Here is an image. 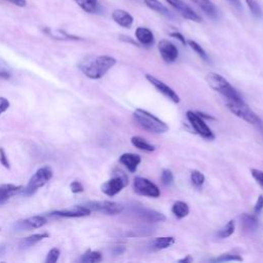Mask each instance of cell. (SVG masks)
<instances>
[{"instance_id":"6da1fadb","label":"cell","mask_w":263,"mask_h":263,"mask_svg":"<svg viewBox=\"0 0 263 263\" xmlns=\"http://www.w3.org/2000/svg\"><path fill=\"white\" fill-rule=\"evenodd\" d=\"M116 63V60L110 56L89 57L79 64L80 70L91 79L103 77Z\"/></svg>"},{"instance_id":"7a4b0ae2","label":"cell","mask_w":263,"mask_h":263,"mask_svg":"<svg viewBox=\"0 0 263 263\" xmlns=\"http://www.w3.org/2000/svg\"><path fill=\"white\" fill-rule=\"evenodd\" d=\"M134 119L142 129L150 133L164 134L169 131V127L166 123L146 110L136 109L134 111Z\"/></svg>"},{"instance_id":"3957f363","label":"cell","mask_w":263,"mask_h":263,"mask_svg":"<svg viewBox=\"0 0 263 263\" xmlns=\"http://www.w3.org/2000/svg\"><path fill=\"white\" fill-rule=\"evenodd\" d=\"M206 81L211 89L218 92L222 96H224L229 101H242L243 99L238 94V92L233 89L230 83L221 75L211 72L206 76Z\"/></svg>"},{"instance_id":"277c9868","label":"cell","mask_w":263,"mask_h":263,"mask_svg":"<svg viewBox=\"0 0 263 263\" xmlns=\"http://www.w3.org/2000/svg\"><path fill=\"white\" fill-rule=\"evenodd\" d=\"M227 108L230 110L231 113L237 115L238 118L244 120L245 122L252 124V125H261V121L256 115V113L251 110V108L244 102L242 101H229L227 100L226 103Z\"/></svg>"},{"instance_id":"5b68a950","label":"cell","mask_w":263,"mask_h":263,"mask_svg":"<svg viewBox=\"0 0 263 263\" xmlns=\"http://www.w3.org/2000/svg\"><path fill=\"white\" fill-rule=\"evenodd\" d=\"M52 177V171L49 167L40 168L29 180L28 185L24 189V194H32L38 188L44 186Z\"/></svg>"},{"instance_id":"8992f818","label":"cell","mask_w":263,"mask_h":263,"mask_svg":"<svg viewBox=\"0 0 263 263\" xmlns=\"http://www.w3.org/2000/svg\"><path fill=\"white\" fill-rule=\"evenodd\" d=\"M85 207L89 208L91 211L100 212L106 215H118L122 213L124 210L123 204L115 201H109V200L89 201L85 203Z\"/></svg>"},{"instance_id":"52a82bcc","label":"cell","mask_w":263,"mask_h":263,"mask_svg":"<svg viewBox=\"0 0 263 263\" xmlns=\"http://www.w3.org/2000/svg\"><path fill=\"white\" fill-rule=\"evenodd\" d=\"M128 183H129L128 177L123 172H119V174L116 175L115 177L105 182L101 186V189L106 195L114 196L118 193H120L123 190V188L128 185Z\"/></svg>"},{"instance_id":"ba28073f","label":"cell","mask_w":263,"mask_h":263,"mask_svg":"<svg viewBox=\"0 0 263 263\" xmlns=\"http://www.w3.org/2000/svg\"><path fill=\"white\" fill-rule=\"evenodd\" d=\"M134 191L140 195L149 196V197H159L161 195V191L154 183H152L148 179L142 178V177L135 178Z\"/></svg>"},{"instance_id":"9c48e42d","label":"cell","mask_w":263,"mask_h":263,"mask_svg":"<svg viewBox=\"0 0 263 263\" xmlns=\"http://www.w3.org/2000/svg\"><path fill=\"white\" fill-rule=\"evenodd\" d=\"M187 119L189 121V123L191 124L192 128L194 129V131L201 137L212 140L215 138L213 132L211 131V129L207 126V124L202 121V119L199 116V114L194 113L193 111H187L186 113Z\"/></svg>"},{"instance_id":"30bf717a","label":"cell","mask_w":263,"mask_h":263,"mask_svg":"<svg viewBox=\"0 0 263 263\" xmlns=\"http://www.w3.org/2000/svg\"><path fill=\"white\" fill-rule=\"evenodd\" d=\"M166 2L175 10H176L183 18L200 23L202 21L201 17L198 16L190 7H188L186 4H184L182 0H166Z\"/></svg>"},{"instance_id":"8fae6325","label":"cell","mask_w":263,"mask_h":263,"mask_svg":"<svg viewBox=\"0 0 263 263\" xmlns=\"http://www.w3.org/2000/svg\"><path fill=\"white\" fill-rule=\"evenodd\" d=\"M146 79H147L155 89L161 92L163 95H165L167 98H169L171 101H173L174 103H179L180 102V98L177 95V93L175 92L172 87H170L169 85H167L165 82L159 80L157 78H155L154 76L147 74L146 75Z\"/></svg>"},{"instance_id":"7c38bea8","label":"cell","mask_w":263,"mask_h":263,"mask_svg":"<svg viewBox=\"0 0 263 263\" xmlns=\"http://www.w3.org/2000/svg\"><path fill=\"white\" fill-rule=\"evenodd\" d=\"M159 50L163 60L167 63H173L176 61L179 55L177 47L166 39H163L159 42Z\"/></svg>"},{"instance_id":"4fadbf2b","label":"cell","mask_w":263,"mask_h":263,"mask_svg":"<svg viewBox=\"0 0 263 263\" xmlns=\"http://www.w3.org/2000/svg\"><path fill=\"white\" fill-rule=\"evenodd\" d=\"M133 213L140 219L147 222H163L166 221V216L155 210L137 207L133 209Z\"/></svg>"},{"instance_id":"5bb4252c","label":"cell","mask_w":263,"mask_h":263,"mask_svg":"<svg viewBox=\"0 0 263 263\" xmlns=\"http://www.w3.org/2000/svg\"><path fill=\"white\" fill-rule=\"evenodd\" d=\"M91 210L85 206H74L72 208L52 212L51 216H60V217H68V218H78L85 217L91 214Z\"/></svg>"},{"instance_id":"9a60e30c","label":"cell","mask_w":263,"mask_h":263,"mask_svg":"<svg viewBox=\"0 0 263 263\" xmlns=\"http://www.w3.org/2000/svg\"><path fill=\"white\" fill-rule=\"evenodd\" d=\"M46 223V219L42 216H33L25 220H20L16 223L18 229H36L43 226Z\"/></svg>"},{"instance_id":"2e32d148","label":"cell","mask_w":263,"mask_h":263,"mask_svg":"<svg viewBox=\"0 0 263 263\" xmlns=\"http://www.w3.org/2000/svg\"><path fill=\"white\" fill-rule=\"evenodd\" d=\"M113 21L124 28H131L134 22V18L130 13L125 10H115L111 15Z\"/></svg>"},{"instance_id":"e0dca14e","label":"cell","mask_w":263,"mask_h":263,"mask_svg":"<svg viewBox=\"0 0 263 263\" xmlns=\"http://www.w3.org/2000/svg\"><path fill=\"white\" fill-rule=\"evenodd\" d=\"M190 2L198 7V9H200L207 16L213 19H217L218 11L211 0H190Z\"/></svg>"},{"instance_id":"ac0fdd59","label":"cell","mask_w":263,"mask_h":263,"mask_svg":"<svg viewBox=\"0 0 263 263\" xmlns=\"http://www.w3.org/2000/svg\"><path fill=\"white\" fill-rule=\"evenodd\" d=\"M135 35L138 41L143 45L149 46L154 42V36L148 28H144V27L137 28Z\"/></svg>"},{"instance_id":"d6986e66","label":"cell","mask_w":263,"mask_h":263,"mask_svg":"<svg viewBox=\"0 0 263 263\" xmlns=\"http://www.w3.org/2000/svg\"><path fill=\"white\" fill-rule=\"evenodd\" d=\"M120 162L132 173L136 172L138 166L141 163V157L138 154L134 153H124L120 157Z\"/></svg>"},{"instance_id":"ffe728a7","label":"cell","mask_w":263,"mask_h":263,"mask_svg":"<svg viewBox=\"0 0 263 263\" xmlns=\"http://www.w3.org/2000/svg\"><path fill=\"white\" fill-rule=\"evenodd\" d=\"M21 189H22L21 186H16L14 184L0 185V204L5 203L13 195L18 193Z\"/></svg>"},{"instance_id":"44dd1931","label":"cell","mask_w":263,"mask_h":263,"mask_svg":"<svg viewBox=\"0 0 263 263\" xmlns=\"http://www.w3.org/2000/svg\"><path fill=\"white\" fill-rule=\"evenodd\" d=\"M74 3L87 14H97L100 12L98 0H74Z\"/></svg>"},{"instance_id":"7402d4cb","label":"cell","mask_w":263,"mask_h":263,"mask_svg":"<svg viewBox=\"0 0 263 263\" xmlns=\"http://www.w3.org/2000/svg\"><path fill=\"white\" fill-rule=\"evenodd\" d=\"M47 237H48L47 233H36V235L28 237V238L24 239L20 243V249L25 250V249L31 248V247H33L34 245H36L37 243H39L40 241H42L43 239H45Z\"/></svg>"},{"instance_id":"603a6c76","label":"cell","mask_w":263,"mask_h":263,"mask_svg":"<svg viewBox=\"0 0 263 263\" xmlns=\"http://www.w3.org/2000/svg\"><path fill=\"white\" fill-rule=\"evenodd\" d=\"M144 4L150 10H152L165 17H170V18L172 17L169 9L167 7H165L161 2H159V0H144Z\"/></svg>"},{"instance_id":"cb8c5ba5","label":"cell","mask_w":263,"mask_h":263,"mask_svg":"<svg viewBox=\"0 0 263 263\" xmlns=\"http://www.w3.org/2000/svg\"><path fill=\"white\" fill-rule=\"evenodd\" d=\"M44 32L50 36L51 38H55V39H59V40H79L80 38L77 37V36H74V35H70L68 34L67 32L63 31V30H52V29H48V28H45L44 29Z\"/></svg>"},{"instance_id":"d4e9b609","label":"cell","mask_w":263,"mask_h":263,"mask_svg":"<svg viewBox=\"0 0 263 263\" xmlns=\"http://www.w3.org/2000/svg\"><path fill=\"white\" fill-rule=\"evenodd\" d=\"M172 212L177 218L182 219V218H185L189 214V207L186 202L178 200L173 204Z\"/></svg>"},{"instance_id":"484cf974","label":"cell","mask_w":263,"mask_h":263,"mask_svg":"<svg viewBox=\"0 0 263 263\" xmlns=\"http://www.w3.org/2000/svg\"><path fill=\"white\" fill-rule=\"evenodd\" d=\"M131 142L136 148H138L140 150H144V151H147V152H152V151L155 150V146L149 144L147 141H146L143 138H141V137H138V136L133 137Z\"/></svg>"},{"instance_id":"4316f807","label":"cell","mask_w":263,"mask_h":263,"mask_svg":"<svg viewBox=\"0 0 263 263\" xmlns=\"http://www.w3.org/2000/svg\"><path fill=\"white\" fill-rule=\"evenodd\" d=\"M80 261L83 263H97L102 261V255L100 252L89 250L86 253L83 254Z\"/></svg>"},{"instance_id":"83f0119b","label":"cell","mask_w":263,"mask_h":263,"mask_svg":"<svg viewBox=\"0 0 263 263\" xmlns=\"http://www.w3.org/2000/svg\"><path fill=\"white\" fill-rule=\"evenodd\" d=\"M236 229V222L233 220H230L223 228H221L218 233L217 237L220 239H226L228 237H230L233 232H235Z\"/></svg>"},{"instance_id":"f1b7e54d","label":"cell","mask_w":263,"mask_h":263,"mask_svg":"<svg viewBox=\"0 0 263 263\" xmlns=\"http://www.w3.org/2000/svg\"><path fill=\"white\" fill-rule=\"evenodd\" d=\"M175 243V239L172 237L167 238H157L153 241V247L155 249H167Z\"/></svg>"},{"instance_id":"f546056e","label":"cell","mask_w":263,"mask_h":263,"mask_svg":"<svg viewBox=\"0 0 263 263\" xmlns=\"http://www.w3.org/2000/svg\"><path fill=\"white\" fill-rule=\"evenodd\" d=\"M242 223L244 225V227L248 230H255L258 226V221L256 219V217L254 216H250L248 214H244L242 217Z\"/></svg>"},{"instance_id":"4dcf8cb0","label":"cell","mask_w":263,"mask_h":263,"mask_svg":"<svg viewBox=\"0 0 263 263\" xmlns=\"http://www.w3.org/2000/svg\"><path fill=\"white\" fill-rule=\"evenodd\" d=\"M190 179H191V183H192L195 187H200V186L204 183V176H203V174L200 173L199 171H196V170H195V171H192Z\"/></svg>"},{"instance_id":"1f68e13d","label":"cell","mask_w":263,"mask_h":263,"mask_svg":"<svg viewBox=\"0 0 263 263\" xmlns=\"http://www.w3.org/2000/svg\"><path fill=\"white\" fill-rule=\"evenodd\" d=\"M213 262H225V261H243V258L240 255L237 254H231V253H227V254H222L221 256L215 258L212 260Z\"/></svg>"},{"instance_id":"d6a6232c","label":"cell","mask_w":263,"mask_h":263,"mask_svg":"<svg viewBox=\"0 0 263 263\" xmlns=\"http://www.w3.org/2000/svg\"><path fill=\"white\" fill-rule=\"evenodd\" d=\"M246 4L249 8V10L251 11V13L256 17V18H261L262 16V11L260 6L258 5V3L256 0H246Z\"/></svg>"},{"instance_id":"836d02e7","label":"cell","mask_w":263,"mask_h":263,"mask_svg":"<svg viewBox=\"0 0 263 263\" xmlns=\"http://www.w3.org/2000/svg\"><path fill=\"white\" fill-rule=\"evenodd\" d=\"M187 43H188V45L201 58V59L208 61V56H207L206 51L203 50V48H202L197 42H195V41H193V40H187Z\"/></svg>"},{"instance_id":"e575fe53","label":"cell","mask_w":263,"mask_h":263,"mask_svg":"<svg viewBox=\"0 0 263 263\" xmlns=\"http://www.w3.org/2000/svg\"><path fill=\"white\" fill-rule=\"evenodd\" d=\"M174 181V176L173 173L170 170H164L162 173V182L164 185L168 186L171 185Z\"/></svg>"},{"instance_id":"d590c367","label":"cell","mask_w":263,"mask_h":263,"mask_svg":"<svg viewBox=\"0 0 263 263\" xmlns=\"http://www.w3.org/2000/svg\"><path fill=\"white\" fill-rule=\"evenodd\" d=\"M59 257H60V250H58L57 248H54V249H51V250L48 252V254H47V256H46L45 262H46V263H55V262L58 261V259H59Z\"/></svg>"},{"instance_id":"8d00e7d4","label":"cell","mask_w":263,"mask_h":263,"mask_svg":"<svg viewBox=\"0 0 263 263\" xmlns=\"http://www.w3.org/2000/svg\"><path fill=\"white\" fill-rule=\"evenodd\" d=\"M251 174L253 178L258 182V184L263 188V172L260 170H256V169H252L251 170Z\"/></svg>"},{"instance_id":"74e56055","label":"cell","mask_w":263,"mask_h":263,"mask_svg":"<svg viewBox=\"0 0 263 263\" xmlns=\"http://www.w3.org/2000/svg\"><path fill=\"white\" fill-rule=\"evenodd\" d=\"M0 164H2L7 169L11 168L10 167V162H9V160L7 157V154H6L5 150H4V148H0Z\"/></svg>"},{"instance_id":"f35d334b","label":"cell","mask_w":263,"mask_h":263,"mask_svg":"<svg viewBox=\"0 0 263 263\" xmlns=\"http://www.w3.org/2000/svg\"><path fill=\"white\" fill-rule=\"evenodd\" d=\"M70 189L73 193H80L83 191V186L80 182L78 181H74L70 184Z\"/></svg>"},{"instance_id":"ab89813d","label":"cell","mask_w":263,"mask_h":263,"mask_svg":"<svg viewBox=\"0 0 263 263\" xmlns=\"http://www.w3.org/2000/svg\"><path fill=\"white\" fill-rule=\"evenodd\" d=\"M262 209H263V195L260 194L258 196V199H257V201L255 203V207H254L255 214H259Z\"/></svg>"},{"instance_id":"60d3db41","label":"cell","mask_w":263,"mask_h":263,"mask_svg":"<svg viewBox=\"0 0 263 263\" xmlns=\"http://www.w3.org/2000/svg\"><path fill=\"white\" fill-rule=\"evenodd\" d=\"M10 107V102L4 98V97H0V115H2L4 112H6Z\"/></svg>"},{"instance_id":"b9f144b4","label":"cell","mask_w":263,"mask_h":263,"mask_svg":"<svg viewBox=\"0 0 263 263\" xmlns=\"http://www.w3.org/2000/svg\"><path fill=\"white\" fill-rule=\"evenodd\" d=\"M170 36H172V37H174V38H176V39H178L183 45H185L186 43H187V41L185 40V37L181 34V33H179V32H172V33H170Z\"/></svg>"},{"instance_id":"7bdbcfd3","label":"cell","mask_w":263,"mask_h":263,"mask_svg":"<svg viewBox=\"0 0 263 263\" xmlns=\"http://www.w3.org/2000/svg\"><path fill=\"white\" fill-rule=\"evenodd\" d=\"M7 2L19 7V8H25L27 5L26 0H7Z\"/></svg>"},{"instance_id":"ee69618b","label":"cell","mask_w":263,"mask_h":263,"mask_svg":"<svg viewBox=\"0 0 263 263\" xmlns=\"http://www.w3.org/2000/svg\"><path fill=\"white\" fill-rule=\"evenodd\" d=\"M229 4H231L233 7L237 8L238 10H242V3L241 0H226Z\"/></svg>"},{"instance_id":"f6af8a7d","label":"cell","mask_w":263,"mask_h":263,"mask_svg":"<svg viewBox=\"0 0 263 263\" xmlns=\"http://www.w3.org/2000/svg\"><path fill=\"white\" fill-rule=\"evenodd\" d=\"M120 39L122 40V41H125V42H129V43H132V44H134V45H138V43L137 42H135L131 37H129V36H125V35H121L120 36Z\"/></svg>"},{"instance_id":"bcb514c9","label":"cell","mask_w":263,"mask_h":263,"mask_svg":"<svg viewBox=\"0 0 263 263\" xmlns=\"http://www.w3.org/2000/svg\"><path fill=\"white\" fill-rule=\"evenodd\" d=\"M192 260H193V259L191 258V256L188 255V256H186L185 258L178 260V262H180V263H189V262H192Z\"/></svg>"},{"instance_id":"7dc6e473","label":"cell","mask_w":263,"mask_h":263,"mask_svg":"<svg viewBox=\"0 0 263 263\" xmlns=\"http://www.w3.org/2000/svg\"><path fill=\"white\" fill-rule=\"evenodd\" d=\"M124 251H125V248H123V247H116V248L114 249V254H115V255H119V254H122Z\"/></svg>"},{"instance_id":"c3c4849f","label":"cell","mask_w":263,"mask_h":263,"mask_svg":"<svg viewBox=\"0 0 263 263\" xmlns=\"http://www.w3.org/2000/svg\"><path fill=\"white\" fill-rule=\"evenodd\" d=\"M0 76L5 77V78H9V77H10V74H9V73H6V72H0Z\"/></svg>"}]
</instances>
